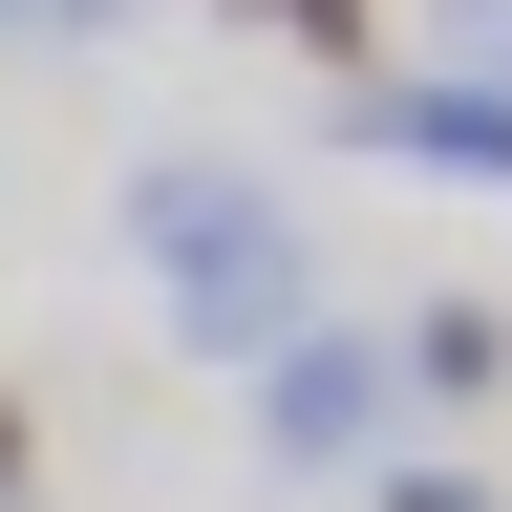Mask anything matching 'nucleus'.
<instances>
[{
  "instance_id": "nucleus-1",
  "label": "nucleus",
  "mask_w": 512,
  "mask_h": 512,
  "mask_svg": "<svg viewBox=\"0 0 512 512\" xmlns=\"http://www.w3.org/2000/svg\"><path fill=\"white\" fill-rule=\"evenodd\" d=\"M256 22H299V43H342V22H363V0H256Z\"/></svg>"
},
{
  "instance_id": "nucleus-2",
  "label": "nucleus",
  "mask_w": 512,
  "mask_h": 512,
  "mask_svg": "<svg viewBox=\"0 0 512 512\" xmlns=\"http://www.w3.org/2000/svg\"><path fill=\"white\" fill-rule=\"evenodd\" d=\"M0 491H22V406H0Z\"/></svg>"
}]
</instances>
